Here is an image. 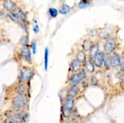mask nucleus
Here are the masks:
<instances>
[{
    "label": "nucleus",
    "instance_id": "1",
    "mask_svg": "<svg viewBox=\"0 0 124 123\" xmlns=\"http://www.w3.org/2000/svg\"><path fill=\"white\" fill-rule=\"evenodd\" d=\"M75 98L72 96H67L63 99L62 107V115L63 117H70L71 116L72 111L74 109Z\"/></svg>",
    "mask_w": 124,
    "mask_h": 123
},
{
    "label": "nucleus",
    "instance_id": "2",
    "mask_svg": "<svg viewBox=\"0 0 124 123\" xmlns=\"http://www.w3.org/2000/svg\"><path fill=\"white\" fill-rule=\"evenodd\" d=\"M27 104L28 98L26 95H16L11 101V106L16 110H20L24 109Z\"/></svg>",
    "mask_w": 124,
    "mask_h": 123
},
{
    "label": "nucleus",
    "instance_id": "3",
    "mask_svg": "<svg viewBox=\"0 0 124 123\" xmlns=\"http://www.w3.org/2000/svg\"><path fill=\"white\" fill-rule=\"evenodd\" d=\"M33 75H34V72L31 68L27 67V66L22 67L20 71V75H19V77H18L19 83H25L26 82L31 80Z\"/></svg>",
    "mask_w": 124,
    "mask_h": 123
},
{
    "label": "nucleus",
    "instance_id": "4",
    "mask_svg": "<svg viewBox=\"0 0 124 123\" xmlns=\"http://www.w3.org/2000/svg\"><path fill=\"white\" fill-rule=\"evenodd\" d=\"M86 77H87V74L85 70H81V71H78L76 74L72 75V76L70 78L69 83L70 85H78L79 83H80L82 81L85 80Z\"/></svg>",
    "mask_w": 124,
    "mask_h": 123
},
{
    "label": "nucleus",
    "instance_id": "5",
    "mask_svg": "<svg viewBox=\"0 0 124 123\" xmlns=\"http://www.w3.org/2000/svg\"><path fill=\"white\" fill-rule=\"evenodd\" d=\"M116 40L114 37H109L106 39V42L104 44V52L106 54H110L115 50L116 49Z\"/></svg>",
    "mask_w": 124,
    "mask_h": 123
},
{
    "label": "nucleus",
    "instance_id": "6",
    "mask_svg": "<svg viewBox=\"0 0 124 123\" xmlns=\"http://www.w3.org/2000/svg\"><path fill=\"white\" fill-rule=\"evenodd\" d=\"M106 59V53L103 52V51H100V52L93 58V62L97 67H101L102 66H104Z\"/></svg>",
    "mask_w": 124,
    "mask_h": 123
},
{
    "label": "nucleus",
    "instance_id": "7",
    "mask_svg": "<svg viewBox=\"0 0 124 123\" xmlns=\"http://www.w3.org/2000/svg\"><path fill=\"white\" fill-rule=\"evenodd\" d=\"M20 54L23 58V59L25 60V62L31 63L32 62V57H31V52H30V49L29 45H23L20 49Z\"/></svg>",
    "mask_w": 124,
    "mask_h": 123
},
{
    "label": "nucleus",
    "instance_id": "8",
    "mask_svg": "<svg viewBox=\"0 0 124 123\" xmlns=\"http://www.w3.org/2000/svg\"><path fill=\"white\" fill-rule=\"evenodd\" d=\"M3 7L8 11L12 12L17 10V6L14 3L12 0H4L3 1Z\"/></svg>",
    "mask_w": 124,
    "mask_h": 123
},
{
    "label": "nucleus",
    "instance_id": "9",
    "mask_svg": "<svg viewBox=\"0 0 124 123\" xmlns=\"http://www.w3.org/2000/svg\"><path fill=\"white\" fill-rule=\"evenodd\" d=\"M28 92H29V87L25 83H20L15 88L16 95H27Z\"/></svg>",
    "mask_w": 124,
    "mask_h": 123
},
{
    "label": "nucleus",
    "instance_id": "10",
    "mask_svg": "<svg viewBox=\"0 0 124 123\" xmlns=\"http://www.w3.org/2000/svg\"><path fill=\"white\" fill-rule=\"evenodd\" d=\"M81 67H82V63L76 58L72 60L71 64H70L71 71H73V72H78V71H81Z\"/></svg>",
    "mask_w": 124,
    "mask_h": 123
},
{
    "label": "nucleus",
    "instance_id": "11",
    "mask_svg": "<svg viewBox=\"0 0 124 123\" xmlns=\"http://www.w3.org/2000/svg\"><path fill=\"white\" fill-rule=\"evenodd\" d=\"M112 67H118L122 64V58L118 54H114L110 57Z\"/></svg>",
    "mask_w": 124,
    "mask_h": 123
},
{
    "label": "nucleus",
    "instance_id": "12",
    "mask_svg": "<svg viewBox=\"0 0 124 123\" xmlns=\"http://www.w3.org/2000/svg\"><path fill=\"white\" fill-rule=\"evenodd\" d=\"M5 123H23L21 114L15 113L12 116H11V117L8 120H7Z\"/></svg>",
    "mask_w": 124,
    "mask_h": 123
},
{
    "label": "nucleus",
    "instance_id": "13",
    "mask_svg": "<svg viewBox=\"0 0 124 123\" xmlns=\"http://www.w3.org/2000/svg\"><path fill=\"white\" fill-rule=\"evenodd\" d=\"M79 88L77 85H72L69 87L67 90V96H72V97H76L79 95Z\"/></svg>",
    "mask_w": 124,
    "mask_h": 123
},
{
    "label": "nucleus",
    "instance_id": "14",
    "mask_svg": "<svg viewBox=\"0 0 124 123\" xmlns=\"http://www.w3.org/2000/svg\"><path fill=\"white\" fill-rule=\"evenodd\" d=\"M95 64L93 63V62L92 60H88L86 61V62L85 63V67L86 69V71L89 73H93L95 71Z\"/></svg>",
    "mask_w": 124,
    "mask_h": 123
},
{
    "label": "nucleus",
    "instance_id": "15",
    "mask_svg": "<svg viewBox=\"0 0 124 123\" xmlns=\"http://www.w3.org/2000/svg\"><path fill=\"white\" fill-rule=\"evenodd\" d=\"M99 45H98V43H94L92 46V48H91V50L89 51V56L91 58H93L96 55H97L98 53H99Z\"/></svg>",
    "mask_w": 124,
    "mask_h": 123
},
{
    "label": "nucleus",
    "instance_id": "16",
    "mask_svg": "<svg viewBox=\"0 0 124 123\" xmlns=\"http://www.w3.org/2000/svg\"><path fill=\"white\" fill-rule=\"evenodd\" d=\"M93 42L91 41V40L89 39H86V40L84 41L83 44H82V49L85 52H89L91 48L93 46Z\"/></svg>",
    "mask_w": 124,
    "mask_h": 123
},
{
    "label": "nucleus",
    "instance_id": "17",
    "mask_svg": "<svg viewBox=\"0 0 124 123\" xmlns=\"http://www.w3.org/2000/svg\"><path fill=\"white\" fill-rule=\"evenodd\" d=\"M76 58L77 60H79L82 64L85 63L86 62V54L84 50H79L78 53L76 54Z\"/></svg>",
    "mask_w": 124,
    "mask_h": 123
},
{
    "label": "nucleus",
    "instance_id": "18",
    "mask_svg": "<svg viewBox=\"0 0 124 123\" xmlns=\"http://www.w3.org/2000/svg\"><path fill=\"white\" fill-rule=\"evenodd\" d=\"M71 11V7L68 6L67 4H62L59 8V13L61 15H67V13L70 12Z\"/></svg>",
    "mask_w": 124,
    "mask_h": 123
},
{
    "label": "nucleus",
    "instance_id": "19",
    "mask_svg": "<svg viewBox=\"0 0 124 123\" xmlns=\"http://www.w3.org/2000/svg\"><path fill=\"white\" fill-rule=\"evenodd\" d=\"M16 13L17 14L18 17L20 18V20H21V21H24V20H27V15H26V14H25V12L22 10V9L17 8V10L16 11Z\"/></svg>",
    "mask_w": 124,
    "mask_h": 123
},
{
    "label": "nucleus",
    "instance_id": "20",
    "mask_svg": "<svg viewBox=\"0 0 124 123\" xmlns=\"http://www.w3.org/2000/svg\"><path fill=\"white\" fill-rule=\"evenodd\" d=\"M8 16H9V18H10L11 20H13L14 22L17 23V24H20V21H21V20H20V18L18 17V15H17V14L16 13V11L9 12L8 13Z\"/></svg>",
    "mask_w": 124,
    "mask_h": 123
},
{
    "label": "nucleus",
    "instance_id": "21",
    "mask_svg": "<svg viewBox=\"0 0 124 123\" xmlns=\"http://www.w3.org/2000/svg\"><path fill=\"white\" fill-rule=\"evenodd\" d=\"M90 5H91V1H89V0H81L79 3L78 7L79 9H84V8L88 7Z\"/></svg>",
    "mask_w": 124,
    "mask_h": 123
},
{
    "label": "nucleus",
    "instance_id": "22",
    "mask_svg": "<svg viewBox=\"0 0 124 123\" xmlns=\"http://www.w3.org/2000/svg\"><path fill=\"white\" fill-rule=\"evenodd\" d=\"M48 58H49V49L46 48L45 53H44V66H45V70H48Z\"/></svg>",
    "mask_w": 124,
    "mask_h": 123
},
{
    "label": "nucleus",
    "instance_id": "23",
    "mask_svg": "<svg viewBox=\"0 0 124 123\" xmlns=\"http://www.w3.org/2000/svg\"><path fill=\"white\" fill-rule=\"evenodd\" d=\"M49 14H50V17L52 18H55L56 16L58 15V11L56 8H54V7H50L49 9Z\"/></svg>",
    "mask_w": 124,
    "mask_h": 123
},
{
    "label": "nucleus",
    "instance_id": "24",
    "mask_svg": "<svg viewBox=\"0 0 124 123\" xmlns=\"http://www.w3.org/2000/svg\"><path fill=\"white\" fill-rule=\"evenodd\" d=\"M104 66H105V68H106V70H109L112 67L110 57L107 58L106 59V62H105V63H104Z\"/></svg>",
    "mask_w": 124,
    "mask_h": 123
},
{
    "label": "nucleus",
    "instance_id": "25",
    "mask_svg": "<svg viewBox=\"0 0 124 123\" xmlns=\"http://www.w3.org/2000/svg\"><path fill=\"white\" fill-rule=\"evenodd\" d=\"M21 117L23 122H27L29 119V114L27 111H23V113H21Z\"/></svg>",
    "mask_w": 124,
    "mask_h": 123
},
{
    "label": "nucleus",
    "instance_id": "26",
    "mask_svg": "<svg viewBox=\"0 0 124 123\" xmlns=\"http://www.w3.org/2000/svg\"><path fill=\"white\" fill-rule=\"evenodd\" d=\"M31 49L32 50V53H33V54H35L37 53V43L35 41H32V42L31 44Z\"/></svg>",
    "mask_w": 124,
    "mask_h": 123
},
{
    "label": "nucleus",
    "instance_id": "27",
    "mask_svg": "<svg viewBox=\"0 0 124 123\" xmlns=\"http://www.w3.org/2000/svg\"><path fill=\"white\" fill-rule=\"evenodd\" d=\"M27 42H28V36H23L22 38L20 39V43H21L23 45H27Z\"/></svg>",
    "mask_w": 124,
    "mask_h": 123
},
{
    "label": "nucleus",
    "instance_id": "28",
    "mask_svg": "<svg viewBox=\"0 0 124 123\" xmlns=\"http://www.w3.org/2000/svg\"><path fill=\"white\" fill-rule=\"evenodd\" d=\"M91 83L93 85H96L97 84V79L96 78V76H93L92 79H91Z\"/></svg>",
    "mask_w": 124,
    "mask_h": 123
},
{
    "label": "nucleus",
    "instance_id": "29",
    "mask_svg": "<svg viewBox=\"0 0 124 123\" xmlns=\"http://www.w3.org/2000/svg\"><path fill=\"white\" fill-rule=\"evenodd\" d=\"M33 31H34V32L36 34L39 32V27H38V25H37V21H35V26L33 28Z\"/></svg>",
    "mask_w": 124,
    "mask_h": 123
},
{
    "label": "nucleus",
    "instance_id": "30",
    "mask_svg": "<svg viewBox=\"0 0 124 123\" xmlns=\"http://www.w3.org/2000/svg\"><path fill=\"white\" fill-rule=\"evenodd\" d=\"M120 71H122V72L124 73V62H122V64H121V66H120Z\"/></svg>",
    "mask_w": 124,
    "mask_h": 123
},
{
    "label": "nucleus",
    "instance_id": "31",
    "mask_svg": "<svg viewBox=\"0 0 124 123\" xmlns=\"http://www.w3.org/2000/svg\"><path fill=\"white\" fill-rule=\"evenodd\" d=\"M123 58H124V51H123Z\"/></svg>",
    "mask_w": 124,
    "mask_h": 123
},
{
    "label": "nucleus",
    "instance_id": "32",
    "mask_svg": "<svg viewBox=\"0 0 124 123\" xmlns=\"http://www.w3.org/2000/svg\"><path fill=\"white\" fill-rule=\"evenodd\" d=\"M64 123H71V122H70L69 121H68V122H64Z\"/></svg>",
    "mask_w": 124,
    "mask_h": 123
},
{
    "label": "nucleus",
    "instance_id": "33",
    "mask_svg": "<svg viewBox=\"0 0 124 123\" xmlns=\"http://www.w3.org/2000/svg\"><path fill=\"white\" fill-rule=\"evenodd\" d=\"M3 1H4V0H3Z\"/></svg>",
    "mask_w": 124,
    "mask_h": 123
},
{
    "label": "nucleus",
    "instance_id": "34",
    "mask_svg": "<svg viewBox=\"0 0 124 123\" xmlns=\"http://www.w3.org/2000/svg\"><path fill=\"white\" fill-rule=\"evenodd\" d=\"M123 1H124V0H123Z\"/></svg>",
    "mask_w": 124,
    "mask_h": 123
}]
</instances>
